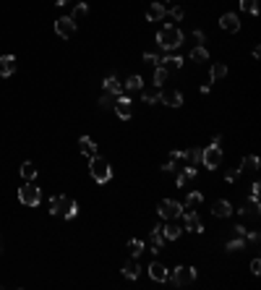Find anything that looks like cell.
Segmentation results:
<instances>
[{
    "label": "cell",
    "instance_id": "1",
    "mask_svg": "<svg viewBox=\"0 0 261 290\" xmlns=\"http://www.w3.org/2000/svg\"><path fill=\"white\" fill-rule=\"evenodd\" d=\"M157 44H160L162 50H178L180 44H183V32L173 24H165L157 32Z\"/></svg>",
    "mask_w": 261,
    "mask_h": 290
},
{
    "label": "cell",
    "instance_id": "2",
    "mask_svg": "<svg viewBox=\"0 0 261 290\" xmlns=\"http://www.w3.org/2000/svg\"><path fill=\"white\" fill-rule=\"evenodd\" d=\"M50 214H60L65 220H73L78 214V206L76 202L71 199V196H52V202H50Z\"/></svg>",
    "mask_w": 261,
    "mask_h": 290
},
{
    "label": "cell",
    "instance_id": "3",
    "mask_svg": "<svg viewBox=\"0 0 261 290\" xmlns=\"http://www.w3.org/2000/svg\"><path fill=\"white\" fill-rule=\"evenodd\" d=\"M92 162H89V172H92V178L97 180V183H107L110 178H112V168H110V162L105 160V157H99V154H94V157H89Z\"/></svg>",
    "mask_w": 261,
    "mask_h": 290
},
{
    "label": "cell",
    "instance_id": "4",
    "mask_svg": "<svg viewBox=\"0 0 261 290\" xmlns=\"http://www.w3.org/2000/svg\"><path fill=\"white\" fill-rule=\"evenodd\" d=\"M18 202L24 204V206H37V204L42 202V191H39V186L34 183V180H26V183L18 188Z\"/></svg>",
    "mask_w": 261,
    "mask_h": 290
},
{
    "label": "cell",
    "instance_id": "5",
    "mask_svg": "<svg viewBox=\"0 0 261 290\" xmlns=\"http://www.w3.org/2000/svg\"><path fill=\"white\" fill-rule=\"evenodd\" d=\"M222 160H225V152H222L217 144H212V146H204V149H201V162H204V168H207V170L220 168V165H222Z\"/></svg>",
    "mask_w": 261,
    "mask_h": 290
},
{
    "label": "cell",
    "instance_id": "6",
    "mask_svg": "<svg viewBox=\"0 0 261 290\" xmlns=\"http://www.w3.org/2000/svg\"><path fill=\"white\" fill-rule=\"evenodd\" d=\"M170 280H173L178 288L191 285V282L196 280V270H194V266H183V264H180V266H175V270L170 272Z\"/></svg>",
    "mask_w": 261,
    "mask_h": 290
},
{
    "label": "cell",
    "instance_id": "7",
    "mask_svg": "<svg viewBox=\"0 0 261 290\" xmlns=\"http://www.w3.org/2000/svg\"><path fill=\"white\" fill-rule=\"evenodd\" d=\"M157 212H160L162 220H175V217L183 214V204L175 202V199H162L160 206H157Z\"/></svg>",
    "mask_w": 261,
    "mask_h": 290
},
{
    "label": "cell",
    "instance_id": "8",
    "mask_svg": "<svg viewBox=\"0 0 261 290\" xmlns=\"http://www.w3.org/2000/svg\"><path fill=\"white\" fill-rule=\"evenodd\" d=\"M55 34L63 37V40H71L76 34V21L71 16H60L58 21H55Z\"/></svg>",
    "mask_w": 261,
    "mask_h": 290
},
{
    "label": "cell",
    "instance_id": "9",
    "mask_svg": "<svg viewBox=\"0 0 261 290\" xmlns=\"http://www.w3.org/2000/svg\"><path fill=\"white\" fill-rule=\"evenodd\" d=\"M160 102L167 108H180L183 105V94L178 89H160Z\"/></svg>",
    "mask_w": 261,
    "mask_h": 290
},
{
    "label": "cell",
    "instance_id": "10",
    "mask_svg": "<svg viewBox=\"0 0 261 290\" xmlns=\"http://www.w3.org/2000/svg\"><path fill=\"white\" fill-rule=\"evenodd\" d=\"M149 251L152 254H160L162 248H165V236H162V225H157V228H152V233H149Z\"/></svg>",
    "mask_w": 261,
    "mask_h": 290
},
{
    "label": "cell",
    "instance_id": "11",
    "mask_svg": "<svg viewBox=\"0 0 261 290\" xmlns=\"http://www.w3.org/2000/svg\"><path fill=\"white\" fill-rule=\"evenodd\" d=\"M183 225H186V230H191V233H204V222L199 220V214L194 210L183 212Z\"/></svg>",
    "mask_w": 261,
    "mask_h": 290
},
{
    "label": "cell",
    "instance_id": "12",
    "mask_svg": "<svg viewBox=\"0 0 261 290\" xmlns=\"http://www.w3.org/2000/svg\"><path fill=\"white\" fill-rule=\"evenodd\" d=\"M115 112H118V118H123V120H128L131 115H133V102H131V97H118L115 100Z\"/></svg>",
    "mask_w": 261,
    "mask_h": 290
},
{
    "label": "cell",
    "instance_id": "13",
    "mask_svg": "<svg viewBox=\"0 0 261 290\" xmlns=\"http://www.w3.org/2000/svg\"><path fill=\"white\" fill-rule=\"evenodd\" d=\"M149 277H152L154 282H165V280H170V270L162 262H152L149 264Z\"/></svg>",
    "mask_w": 261,
    "mask_h": 290
},
{
    "label": "cell",
    "instance_id": "14",
    "mask_svg": "<svg viewBox=\"0 0 261 290\" xmlns=\"http://www.w3.org/2000/svg\"><path fill=\"white\" fill-rule=\"evenodd\" d=\"M220 26H222L225 32L235 34V32H241V18H238L235 14H225V16L220 18Z\"/></svg>",
    "mask_w": 261,
    "mask_h": 290
},
{
    "label": "cell",
    "instance_id": "15",
    "mask_svg": "<svg viewBox=\"0 0 261 290\" xmlns=\"http://www.w3.org/2000/svg\"><path fill=\"white\" fill-rule=\"evenodd\" d=\"M16 58L13 55H0V76H13L16 74Z\"/></svg>",
    "mask_w": 261,
    "mask_h": 290
},
{
    "label": "cell",
    "instance_id": "16",
    "mask_svg": "<svg viewBox=\"0 0 261 290\" xmlns=\"http://www.w3.org/2000/svg\"><path fill=\"white\" fill-rule=\"evenodd\" d=\"M212 214H214V217H230V214H233V204H230L228 199L214 202V204H212Z\"/></svg>",
    "mask_w": 261,
    "mask_h": 290
},
{
    "label": "cell",
    "instance_id": "17",
    "mask_svg": "<svg viewBox=\"0 0 261 290\" xmlns=\"http://www.w3.org/2000/svg\"><path fill=\"white\" fill-rule=\"evenodd\" d=\"M165 16H167V8L162 3H152L146 8V21H162Z\"/></svg>",
    "mask_w": 261,
    "mask_h": 290
},
{
    "label": "cell",
    "instance_id": "18",
    "mask_svg": "<svg viewBox=\"0 0 261 290\" xmlns=\"http://www.w3.org/2000/svg\"><path fill=\"white\" fill-rule=\"evenodd\" d=\"M78 149H81V154H86V157L99 154V149H97V144H94V138H89V136H81V138H78Z\"/></svg>",
    "mask_w": 261,
    "mask_h": 290
},
{
    "label": "cell",
    "instance_id": "19",
    "mask_svg": "<svg viewBox=\"0 0 261 290\" xmlns=\"http://www.w3.org/2000/svg\"><path fill=\"white\" fill-rule=\"evenodd\" d=\"M238 212H241L243 217H254V220H256V217H259V199H248V202H243Z\"/></svg>",
    "mask_w": 261,
    "mask_h": 290
},
{
    "label": "cell",
    "instance_id": "20",
    "mask_svg": "<svg viewBox=\"0 0 261 290\" xmlns=\"http://www.w3.org/2000/svg\"><path fill=\"white\" fill-rule=\"evenodd\" d=\"M105 92H107V94H112V97H120L123 94V84L115 76H107L105 78Z\"/></svg>",
    "mask_w": 261,
    "mask_h": 290
},
{
    "label": "cell",
    "instance_id": "21",
    "mask_svg": "<svg viewBox=\"0 0 261 290\" xmlns=\"http://www.w3.org/2000/svg\"><path fill=\"white\" fill-rule=\"evenodd\" d=\"M160 66L165 68V71H175V68H180V66H183V58H178V55L160 58Z\"/></svg>",
    "mask_w": 261,
    "mask_h": 290
},
{
    "label": "cell",
    "instance_id": "22",
    "mask_svg": "<svg viewBox=\"0 0 261 290\" xmlns=\"http://www.w3.org/2000/svg\"><path fill=\"white\" fill-rule=\"evenodd\" d=\"M123 274H126L128 277V280H136V277H139L141 274V266H139V262H126V264H123Z\"/></svg>",
    "mask_w": 261,
    "mask_h": 290
},
{
    "label": "cell",
    "instance_id": "23",
    "mask_svg": "<svg viewBox=\"0 0 261 290\" xmlns=\"http://www.w3.org/2000/svg\"><path fill=\"white\" fill-rule=\"evenodd\" d=\"M123 89H126V92H141L144 89V81H141V76H128L126 78V84H123Z\"/></svg>",
    "mask_w": 261,
    "mask_h": 290
},
{
    "label": "cell",
    "instance_id": "24",
    "mask_svg": "<svg viewBox=\"0 0 261 290\" xmlns=\"http://www.w3.org/2000/svg\"><path fill=\"white\" fill-rule=\"evenodd\" d=\"M191 60H194V63H207L209 60V50L204 48V44H199V48L191 50Z\"/></svg>",
    "mask_w": 261,
    "mask_h": 290
},
{
    "label": "cell",
    "instance_id": "25",
    "mask_svg": "<svg viewBox=\"0 0 261 290\" xmlns=\"http://www.w3.org/2000/svg\"><path fill=\"white\" fill-rule=\"evenodd\" d=\"M21 178L24 180H37V165H34V162H24V165H21Z\"/></svg>",
    "mask_w": 261,
    "mask_h": 290
},
{
    "label": "cell",
    "instance_id": "26",
    "mask_svg": "<svg viewBox=\"0 0 261 290\" xmlns=\"http://www.w3.org/2000/svg\"><path fill=\"white\" fill-rule=\"evenodd\" d=\"M141 100L146 105H157L160 102V89H141Z\"/></svg>",
    "mask_w": 261,
    "mask_h": 290
},
{
    "label": "cell",
    "instance_id": "27",
    "mask_svg": "<svg viewBox=\"0 0 261 290\" xmlns=\"http://www.w3.org/2000/svg\"><path fill=\"white\" fill-rule=\"evenodd\" d=\"M183 157L191 162V165H201V146H191V149H186Z\"/></svg>",
    "mask_w": 261,
    "mask_h": 290
},
{
    "label": "cell",
    "instance_id": "28",
    "mask_svg": "<svg viewBox=\"0 0 261 290\" xmlns=\"http://www.w3.org/2000/svg\"><path fill=\"white\" fill-rule=\"evenodd\" d=\"M180 230H183V228H178V225H165L162 228V236H165V240H178L180 238Z\"/></svg>",
    "mask_w": 261,
    "mask_h": 290
},
{
    "label": "cell",
    "instance_id": "29",
    "mask_svg": "<svg viewBox=\"0 0 261 290\" xmlns=\"http://www.w3.org/2000/svg\"><path fill=\"white\" fill-rule=\"evenodd\" d=\"M86 14H89V6H86V3H76V6H73L71 18H73V21H84V18H86Z\"/></svg>",
    "mask_w": 261,
    "mask_h": 290
},
{
    "label": "cell",
    "instance_id": "30",
    "mask_svg": "<svg viewBox=\"0 0 261 290\" xmlns=\"http://www.w3.org/2000/svg\"><path fill=\"white\" fill-rule=\"evenodd\" d=\"M201 199H204V194H201V191H191V194H188V199H186V204H183V210H194L196 204H201Z\"/></svg>",
    "mask_w": 261,
    "mask_h": 290
},
{
    "label": "cell",
    "instance_id": "31",
    "mask_svg": "<svg viewBox=\"0 0 261 290\" xmlns=\"http://www.w3.org/2000/svg\"><path fill=\"white\" fill-rule=\"evenodd\" d=\"M225 76H228V66H225V63H214V66H212V74H209V81L225 78Z\"/></svg>",
    "mask_w": 261,
    "mask_h": 290
},
{
    "label": "cell",
    "instance_id": "32",
    "mask_svg": "<svg viewBox=\"0 0 261 290\" xmlns=\"http://www.w3.org/2000/svg\"><path fill=\"white\" fill-rule=\"evenodd\" d=\"M259 165H261V162H259V157L256 154H251V157H243V162H241V170H259Z\"/></svg>",
    "mask_w": 261,
    "mask_h": 290
},
{
    "label": "cell",
    "instance_id": "33",
    "mask_svg": "<svg viewBox=\"0 0 261 290\" xmlns=\"http://www.w3.org/2000/svg\"><path fill=\"white\" fill-rule=\"evenodd\" d=\"M128 251H131V256H133V259H136V256H141V254H144V240L133 238V240L128 243Z\"/></svg>",
    "mask_w": 261,
    "mask_h": 290
},
{
    "label": "cell",
    "instance_id": "34",
    "mask_svg": "<svg viewBox=\"0 0 261 290\" xmlns=\"http://www.w3.org/2000/svg\"><path fill=\"white\" fill-rule=\"evenodd\" d=\"M165 81H167V71H165L162 66H157V71H154V86H157V89H162Z\"/></svg>",
    "mask_w": 261,
    "mask_h": 290
},
{
    "label": "cell",
    "instance_id": "35",
    "mask_svg": "<svg viewBox=\"0 0 261 290\" xmlns=\"http://www.w3.org/2000/svg\"><path fill=\"white\" fill-rule=\"evenodd\" d=\"M241 10L256 16V14H259V3H256V0H241Z\"/></svg>",
    "mask_w": 261,
    "mask_h": 290
},
{
    "label": "cell",
    "instance_id": "36",
    "mask_svg": "<svg viewBox=\"0 0 261 290\" xmlns=\"http://www.w3.org/2000/svg\"><path fill=\"white\" fill-rule=\"evenodd\" d=\"M243 248H246V238H241V236L228 243V251H243Z\"/></svg>",
    "mask_w": 261,
    "mask_h": 290
},
{
    "label": "cell",
    "instance_id": "37",
    "mask_svg": "<svg viewBox=\"0 0 261 290\" xmlns=\"http://www.w3.org/2000/svg\"><path fill=\"white\" fill-rule=\"evenodd\" d=\"M115 100H118V97H112V94H105V97H99V108H102V110H110V108H115Z\"/></svg>",
    "mask_w": 261,
    "mask_h": 290
},
{
    "label": "cell",
    "instance_id": "38",
    "mask_svg": "<svg viewBox=\"0 0 261 290\" xmlns=\"http://www.w3.org/2000/svg\"><path fill=\"white\" fill-rule=\"evenodd\" d=\"M170 14V18H175V21H183V16H186V10H183V6H173L167 10Z\"/></svg>",
    "mask_w": 261,
    "mask_h": 290
},
{
    "label": "cell",
    "instance_id": "39",
    "mask_svg": "<svg viewBox=\"0 0 261 290\" xmlns=\"http://www.w3.org/2000/svg\"><path fill=\"white\" fill-rule=\"evenodd\" d=\"M144 63H149V66H160V55L146 52V55H144Z\"/></svg>",
    "mask_w": 261,
    "mask_h": 290
},
{
    "label": "cell",
    "instance_id": "40",
    "mask_svg": "<svg viewBox=\"0 0 261 290\" xmlns=\"http://www.w3.org/2000/svg\"><path fill=\"white\" fill-rule=\"evenodd\" d=\"M180 172H183V176H186L188 180H191V178H196V165H188V168H183Z\"/></svg>",
    "mask_w": 261,
    "mask_h": 290
},
{
    "label": "cell",
    "instance_id": "41",
    "mask_svg": "<svg viewBox=\"0 0 261 290\" xmlns=\"http://www.w3.org/2000/svg\"><path fill=\"white\" fill-rule=\"evenodd\" d=\"M238 172H241V170H238V168H233V170H228V172H225V180H228V183H235V178H238Z\"/></svg>",
    "mask_w": 261,
    "mask_h": 290
},
{
    "label": "cell",
    "instance_id": "42",
    "mask_svg": "<svg viewBox=\"0 0 261 290\" xmlns=\"http://www.w3.org/2000/svg\"><path fill=\"white\" fill-rule=\"evenodd\" d=\"M162 170H165V172H173V170H178V168H175V160L170 157V160L165 162V165H162Z\"/></svg>",
    "mask_w": 261,
    "mask_h": 290
},
{
    "label": "cell",
    "instance_id": "43",
    "mask_svg": "<svg viewBox=\"0 0 261 290\" xmlns=\"http://www.w3.org/2000/svg\"><path fill=\"white\" fill-rule=\"evenodd\" d=\"M251 274H254V277H256V274H261V262H259V259H254V262H251Z\"/></svg>",
    "mask_w": 261,
    "mask_h": 290
},
{
    "label": "cell",
    "instance_id": "44",
    "mask_svg": "<svg viewBox=\"0 0 261 290\" xmlns=\"http://www.w3.org/2000/svg\"><path fill=\"white\" fill-rule=\"evenodd\" d=\"M259 191H261V186H259V180H254L251 183V199H259Z\"/></svg>",
    "mask_w": 261,
    "mask_h": 290
},
{
    "label": "cell",
    "instance_id": "45",
    "mask_svg": "<svg viewBox=\"0 0 261 290\" xmlns=\"http://www.w3.org/2000/svg\"><path fill=\"white\" fill-rule=\"evenodd\" d=\"M233 233H235V236H241V238H246V236H248V230H246L243 225H235V228H233Z\"/></svg>",
    "mask_w": 261,
    "mask_h": 290
},
{
    "label": "cell",
    "instance_id": "46",
    "mask_svg": "<svg viewBox=\"0 0 261 290\" xmlns=\"http://www.w3.org/2000/svg\"><path fill=\"white\" fill-rule=\"evenodd\" d=\"M194 37H196V40H199L201 44H204V42H207V37H204V32H201V29H196V32H194Z\"/></svg>",
    "mask_w": 261,
    "mask_h": 290
},
{
    "label": "cell",
    "instance_id": "47",
    "mask_svg": "<svg viewBox=\"0 0 261 290\" xmlns=\"http://www.w3.org/2000/svg\"><path fill=\"white\" fill-rule=\"evenodd\" d=\"M186 180H188V178L183 176V172H178V178H175V183H178V186H186Z\"/></svg>",
    "mask_w": 261,
    "mask_h": 290
},
{
    "label": "cell",
    "instance_id": "48",
    "mask_svg": "<svg viewBox=\"0 0 261 290\" xmlns=\"http://www.w3.org/2000/svg\"><path fill=\"white\" fill-rule=\"evenodd\" d=\"M55 3H58V6H68V3H71V0H55Z\"/></svg>",
    "mask_w": 261,
    "mask_h": 290
},
{
    "label": "cell",
    "instance_id": "49",
    "mask_svg": "<svg viewBox=\"0 0 261 290\" xmlns=\"http://www.w3.org/2000/svg\"><path fill=\"white\" fill-rule=\"evenodd\" d=\"M0 251H3V238H0Z\"/></svg>",
    "mask_w": 261,
    "mask_h": 290
},
{
    "label": "cell",
    "instance_id": "50",
    "mask_svg": "<svg viewBox=\"0 0 261 290\" xmlns=\"http://www.w3.org/2000/svg\"><path fill=\"white\" fill-rule=\"evenodd\" d=\"M170 3H178V0H170Z\"/></svg>",
    "mask_w": 261,
    "mask_h": 290
}]
</instances>
